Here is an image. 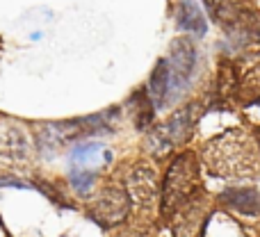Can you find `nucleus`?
<instances>
[{
	"mask_svg": "<svg viewBox=\"0 0 260 237\" xmlns=\"http://www.w3.org/2000/svg\"><path fill=\"white\" fill-rule=\"evenodd\" d=\"M203 164L212 176L224 180L260 178L258 139L242 128H229L212 137L201 151Z\"/></svg>",
	"mask_w": 260,
	"mask_h": 237,
	"instance_id": "nucleus-1",
	"label": "nucleus"
},
{
	"mask_svg": "<svg viewBox=\"0 0 260 237\" xmlns=\"http://www.w3.org/2000/svg\"><path fill=\"white\" fill-rule=\"evenodd\" d=\"M201 187V169L194 153H180L169 164L162 183V212L174 215L197 196Z\"/></svg>",
	"mask_w": 260,
	"mask_h": 237,
	"instance_id": "nucleus-2",
	"label": "nucleus"
},
{
	"mask_svg": "<svg viewBox=\"0 0 260 237\" xmlns=\"http://www.w3.org/2000/svg\"><path fill=\"white\" fill-rule=\"evenodd\" d=\"M165 59H167L169 78H171V94H169V105H171L189 89L194 76H197L199 48L192 37H176L169 44V53H167Z\"/></svg>",
	"mask_w": 260,
	"mask_h": 237,
	"instance_id": "nucleus-3",
	"label": "nucleus"
},
{
	"mask_svg": "<svg viewBox=\"0 0 260 237\" xmlns=\"http://www.w3.org/2000/svg\"><path fill=\"white\" fill-rule=\"evenodd\" d=\"M199 114H201L199 112V103H189V105H185V108L176 110L165 123L157 125L151 132V137H148L151 151L162 155V153L185 144L192 137V130L199 121Z\"/></svg>",
	"mask_w": 260,
	"mask_h": 237,
	"instance_id": "nucleus-4",
	"label": "nucleus"
},
{
	"mask_svg": "<svg viewBox=\"0 0 260 237\" xmlns=\"http://www.w3.org/2000/svg\"><path fill=\"white\" fill-rule=\"evenodd\" d=\"M203 5L208 9L210 21H215L224 32L258 18V12L251 5V0H203Z\"/></svg>",
	"mask_w": 260,
	"mask_h": 237,
	"instance_id": "nucleus-5",
	"label": "nucleus"
},
{
	"mask_svg": "<svg viewBox=\"0 0 260 237\" xmlns=\"http://www.w3.org/2000/svg\"><path fill=\"white\" fill-rule=\"evenodd\" d=\"M176 27L187 32L194 39H203L208 35V16L203 14L197 0H178L176 5Z\"/></svg>",
	"mask_w": 260,
	"mask_h": 237,
	"instance_id": "nucleus-6",
	"label": "nucleus"
},
{
	"mask_svg": "<svg viewBox=\"0 0 260 237\" xmlns=\"http://www.w3.org/2000/svg\"><path fill=\"white\" fill-rule=\"evenodd\" d=\"M219 201L235 215L260 217V189L256 187H229L219 194Z\"/></svg>",
	"mask_w": 260,
	"mask_h": 237,
	"instance_id": "nucleus-7",
	"label": "nucleus"
},
{
	"mask_svg": "<svg viewBox=\"0 0 260 237\" xmlns=\"http://www.w3.org/2000/svg\"><path fill=\"white\" fill-rule=\"evenodd\" d=\"M112 153L99 142H87V144H78L71 151V166L76 171H91L99 174L101 166L110 164Z\"/></svg>",
	"mask_w": 260,
	"mask_h": 237,
	"instance_id": "nucleus-8",
	"label": "nucleus"
},
{
	"mask_svg": "<svg viewBox=\"0 0 260 237\" xmlns=\"http://www.w3.org/2000/svg\"><path fill=\"white\" fill-rule=\"evenodd\" d=\"M128 194L133 196V201L144 203L148 206L151 201H155L157 196V178H155V171L151 166H135L128 176Z\"/></svg>",
	"mask_w": 260,
	"mask_h": 237,
	"instance_id": "nucleus-9",
	"label": "nucleus"
},
{
	"mask_svg": "<svg viewBox=\"0 0 260 237\" xmlns=\"http://www.w3.org/2000/svg\"><path fill=\"white\" fill-rule=\"evenodd\" d=\"M146 94L151 98L153 108L162 110L169 105V94H171V78H169V66H167V59H157V64L153 66L151 78H148V87Z\"/></svg>",
	"mask_w": 260,
	"mask_h": 237,
	"instance_id": "nucleus-10",
	"label": "nucleus"
},
{
	"mask_svg": "<svg viewBox=\"0 0 260 237\" xmlns=\"http://www.w3.org/2000/svg\"><path fill=\"white\" fill-rule=\"evenodd\" d=\"M128 210V198L126 192H117V189H110L103 194V198L99 201V212L105 215L110 221H119Z\"/></svg>",
	"mask_w": 260,
	"mask_h": 237,
	"instance_id": "nucleus-11",
	"label": "nucleus"
},
{
	"mask_svg": "<svg viewBox=\"0 0 260 237\" xmlns=\"http://www.w3.org/2000/svg\"><path fill=\"white\" fill-rule=\"evenodd\" d=\"M0 153L7 155H25L27 153V139L21 132V128H7L5 132H0Z\"/></svg>",
	"mask_w": 260,
	"mask_h": 237,
	"instance_id": "nucleus-12",
	"label": "nucleus"
},
{
	"mask_svg": "<svg viewBox=\"0 0 260 237\" xmlns=\"http://www.w3.org/2000/svg\"><path fill=\"white\" fill-rule=\"evenodd\" d=\"M96 180V174H91V171H76L71 169V185L76 192L80 194H87L91 189V185H94Z\"/></svg>",
	"mask_w": 260,
	"mask_h": 237,
	"instance_id": "nucleus-13",
	"label": "nucleus"
}]
</instances>
